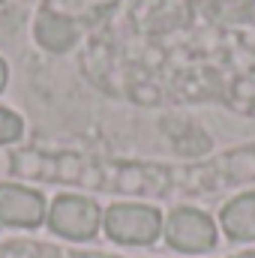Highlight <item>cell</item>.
I'll return each instance as SVG.
<instances>
[{
    "label": "cell",
    "mask_w": 255,
    "mask_h": 258,
    "mask_svg": "<svg viewBox=\"0 0 255 258\" xmlns=\"http://www.w3.org/2000/svg\"><path fill=\"white\" fill-rule=\"evenodd\" d=\"M219 231L231 243H255V192H240L222 204Z\"/></svg>",
    "instance_id": "5"
},
{
    "label": "cell",
    "mask_w": 255,
    "mask_h": 258,
    "mask_svg": "<svg viewBox=\"0 0 255 258\" xmlns=\"http://www.w3.org/2000/svg\"><path fill=\"white\" fill-rule=\"evenodd\" d=\"M33 33H36V42H39L45 51H54V54L69 51V48L75 45V39H78L75 21L66 18L63 12H54V9H42V12H39Z\"/></svg>",
    "instance_id": "6"
},
{
    "label": "cell",
    "mask_w": 255,
    "mask_h": 258,
    "mask_svg": "<svg viewBox=\"0 0 255 258\" xmlns=\"http://www.w3.org/2000/svg\"><path fill=\"white\" fill-rule=\"evenodd\" d=\"M3 258H120L108 252H84V249H60V246H42V243H6Z\"/></svg>",
    "instance_id": "7"
},
{
    "label": "cell",
    "mask_w": 255,
    "mask_h": 258,
    "mask_svg": "<svg viewBox=\"0 0 255 258\" xmlns=\"http://www.w3.org/2000/svg\"><path fill=\"white\" fill-rule=\"evenodd\" d=\"M21 135H24V120H21V114H15L12 108H3V105H0V147H3V144H15Z\"/></svg>",
    "instance_id": "8"
},
{
    "label": "cell",
    "mask_w": 255,
    "mask_h": 258,
    "mask_svg": "<svg viewBox=\"0 0 255 258\" xmlns=\"http://www.w3.org/2000/svg\"><path fill=\"white\" fill-rule=\"evenodd\" d=\"M231 258H255V249H246V252H237V255H231Z\"/></svg>",
    "instance_id": "10"
},
{
    "label": "cell",
    "mask_w": 255,
    "mask_h": 258,
    "mask_svg": "<svg viewBox=\"0 0 255 258\" xmlns=\"http://www.w3.org/2000/svg\"><path fill=\"white\" fill-rule=\"evenodd\" d=\"M165 213L144 201H114L102 210V231L117 246H153L162 237Z\"/></svg>",
    "instance_id": "1"
},
{
    "label": "cell",
    "mask_w": 255,
    "mask_h": 258,
    "mask_svg": "<svg viewBox=\"0 0 255 258\" xmlns=\"http://www.w3.org/2000/svg\"><path fill=\"white\" fill-rule=\"evenodd\" d=\"M162 237H165L168 249H174L180 255H207L219 243V225L213 222V216L207 210L192 207V204H177L165 213Z\"/></svg>",
    "instance_id": "2"
},
{
    "label": "cell",
    "mask_w": 255,
    "mask_h": 258,
    "mask_svg": "<svg viewBox=\"0 0 255 258\" xmlns=\"http://www.w3.org/2000/svg\"><path fill=\"white\" fill-rule=\"evenodd\" d=\"M6 81H9V66H6V60L0 57V93L6 90Z\"/></svg>",
    "instance_id": "9"
},
{
    "label": "cell",
    "mask_w": 255,
    "mask_h": 258,
    "mask_svg": "<svg viewBox=\"0 0 255 258\" xmlns=\"http://www.w3.org/2000/svg\"><path fill=\"white\" fill-rule=\"evenodd\" d=\"M45 225L54 237L72 240V243H87L99 234L102 228V207L90 195L60 192L51 198Z\"/></svg>",
    "instance_id": "3"
},
{
    "label": "cell",
    "mask_w": 255,
    "mask_h": 258,
    "mask_svg": "<svg viewBox=\"0 0 255 258\" xmlns=\"http://www.w3.org/2000/svg\"><path fill=\"white\" fill-rule=\"evenodd\" d=\"M48 201L33 186L21 183H0V225L6 228H39L45 225Z\"/></svg>",
    "instance_id": "4"
}]
</instances>
